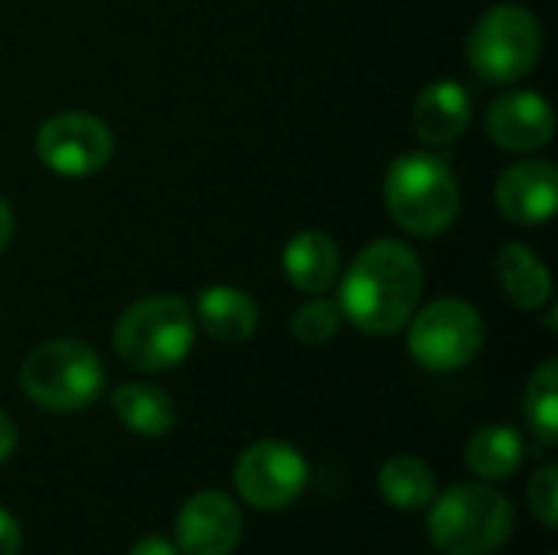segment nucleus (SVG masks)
I'll use <instances>...</instances> for the list:
<instances>
[{"label":"nucleus","mask_w":558,"mask_h":555,"mask_svg":"<svg viewBox=\"0 0 558 555\" xmlns=\"http://www.w3.org/2000/svg\"><path fill=\"white\" fill-rule=\"evenodd\" d=\"M383 193L389 216L412 236H441L461 209L454 170L428 150L396 157L386 170Z\"/></svg>","instance_id":"obj_2"},{"label":"nucleus","mask_w":558,"mask_h":555,"mask_svg":"<svg viewBox=\"0 0 558 555\" xmlns=\"http://www.w3.org/2000/svg\"><path fill=\"white\" fill-rule=\"evenodd\" d=\"M379 491L399 510H425L438 487L435 471L415 455H396L379 468Z\"/></svg>","instance_id":"obj_18"},{"label":"nucleus","mask_w":558,"mask_h":555,"mask_svg":"<svg viewBox=\"0 0 558 555\" xmlns=\"http://www.w3.org/2000/svg\"><path fill=\"white\" fill-rule=\"evenodd\" d=\"M422 298V262L396 239L366 245L340 278V311L363 334H396L409 324Z\"/></svg>","instance_id":"obj_1"},{"label":"nucleus","mask_w":558,"mask_h":555,"mask_svg":"<svg viewBox=\"0 0 558 555\" xmlns=\"http://www.w3.org/2000/svg\"><path fill=\"white\" fill-rule=\"evenodd\" d=\"M471 118H474L471 95L461 82H451V79H438V82L425 85L422 95L415 98V108H412L415 134L425 144L458 141L468 131Z\"/></svg>","instance_id":"obj_13"},{"label":"nucleus","mask_w":558,"mask_h":555,"mask_svg":"<svg viewBox=\"0 0 558 555\" xmlns=\"http://www.w3.org/2000/svg\"><path fill=\"white\" fill-rule=\"evenodd\" d=\"M409 350L418 366L451 373L468 366L484 347V317L474 304L441 298L409 317Z\"/></svg>","instance_id":"obj_7"},{"label":"nucleus","mask_w":558,"mask_h":555,"mask_svg":"<svg viewBox=\"0 0 558 555\" xmlns=\"http://www.w3.org/2000/svg\"><path fill=\"white\" fill-rule=\"evenodd\" d=\"M13 448H16V425L10 422L7 412H0V464L13 455Z\"/></svg>","instance_id":"obj_25"},{"label":"nucleus","mask_w":558,"mask_h":555,"mask_svg":"<svg viewBox=\"0 0 558 555\" xmlns=\"http://www.w3.org/2000/svg\"><path fill=\"white\" fill-rule=\"evenodd\" d=\"M497 275L504 285V294L520 311H536L553 298V278L539 255H533L526 245L510 242L497 252Z\"/></svg>","instance_id":"obj_16"},{"label":"nucleus","mask_w":558,"mask_h":555,"mask_svg":"<svg viewBox=\"0 0 558 555\" xmlns=\"http://www.w3.org/2000/svg\"><path fill=\"white\" fill-rule=\"evenodd\" d=\"M20 386L29 402L46 412H78L105 389V366L98 353L78 340H46L23 360Z\"/></svg>","instance_id":"obj_5"},{"label":"nucleus","mask_w":558,"mask_h":555,"mask_svg":"<svg viewBox=\"0 0 558 555\" xmlns=\"http://www.w3.org/2000/svg\"><path fill=\"white\" fill-rule=\"evenodd\" d=\"M487 134L507 147V150H517V154H526V150H539L553 141L556 134V114H553V105L536 95V92H507L500 95L490 111H487Z\"/></svg>","instance_id":"obj_11"},{"label":"nucleus","mask_w":558,"mask_h":555,"mask_svg":"<svg viewBox=\"0 0 558 555\" xmlns=\"http://www.w3.org/2000/svg\"><path fill=\"white\" fill-rule=\"evenodd\" d=\"M523 412H526V422L533 429V435L539 438L543 448L556 445L558 438V363L556 360H546L530 386H526V399H523Z\"/></svg>","instance_id":"obj_20"},{"label":"nucleus","mask_w":558,"mask_h":555,"mask_svg":"<svg viewBox=\"0 0 558 555\" xmlns=\"http://www.w3.org/2000/svg\"><path fill=\"white\" fill-rule=\"evenodd\" d=\"M284 275L298 291L324 294L340 278V249L327 232H298L284 245Z\"/></svg>","instance_id":"obj_14"},{"label":"nucleus","mask_w":558,"mask_h":555,"mask_svg":"<svg viewBox=\"0 0 558 555\" xmlns=\"http://www.w3.org/2000/svg\"><path fill=\"white\" fill-rule=\"evenodd\" d=\"M242 540L239 507L219 494H193L177 517V550L183 555H232Z\"/></svg>","instance_id":"obj_10"},{"label":"nucleus","mask_w":558,"mask_h":555,"mask_svg":"<svg viewBox=\"0 0 558 555\" xmlns=\"http://www.w3.org/2000/svg\"><path fill=\"white\" fill-rule=\"evenodd\" d=\"M523 461V438L510 425H487L468 445V468L484 481H504L517 474Z\"/></svg>","instance_id":"obj_19"},{"label":"nucleus","mask_w":558,"mask_h":555,"mask_svg":"<svg viewBox=\"0 0 558 555\" xmlns=\"http://www.w3.org/2000/svg\"><path fill=\"white\" fill-rule=\"evenodd\" d=\"M513 533L510 500L487 484H454L428 514L432 546L445 555H490Z\"/></svg>","instance_id":"obj_4"},{"label":"nucleus","mask_w":558,"mask_h":555,"mask_svg":"<svg viewBox=\"0 0 558 555\" xmlns=\"http://www.w3.org/2000/svg\"><path fill=\"white\" fill-rule=\"evenodd\" d=\"M13 239V209L7 206V200H0V252L10 245Z\"/></svg>","instance_id":"obj_26"},{"label":"nucleus","mask_w":558,"mask_h":555,"mask_svg":"<svg viewBox=\"0 0 558 555\" xmlns=\"http://www.w3.org/2000/svg\"><path fill=\"white\" fill-rule=\"evenodd\" d=\"M36 154L59 177H92L108 167L114 137L101 118L85 111H62L43 121L36 131Z\"/></svg>","instance_id":"obj_8"},{"label":"nucleus","mask_w":558,"mask_h":555,"mask_svg":"<svg viewBox=\"0 0 558 555\" xmlns=\"http://www.w3.org/2000/svg\"><path fill=\"white\" fill-rule=\"evenodd\" d=\"M497 206L510 222L539 226L556 216L558 173L549 160H520L497 180Z\"/></svg>","instance_id":"obj_12"},{"label":"nucleus","mask_w":558,"mask_h":555,"mask_svg":"<svg viewBox=\"0 0 558 555\" xmlns=\"http://www.w3.org/2000/svg\"><path fill=\"white\" fill-rule=\"evenodd\" d=\"M543 52V26L533 10L520 3L490 7L471 29L468 62L477 79L507 85L530 75Z\"/></svg>","instance_id":"obj_6"},{"label":"nucleus","mask_w":558,"mask_h":555,"mask_svg":"<svg viewBox=\"0 0 558 555\" xmlns=\"http://www.w3.org/2000/svg\"><path fill=\"white\" fill-rule=\"evenodd\" d=\"M16 553H20V527H16V520L0 507V555Z\"/></svg>","instance_id":"obj_23"},{"label":"nucleus","mask_w":558,"mask_h":555,"mask_svg":"<svg viewBox=\"0 0 558 555\" xmlns=\"http://www.w3.org/2000/svg\"><path fill=\"white\" fill-rule=\"evenodd\" d=\"M131 555H177V546L163 536H144L134 543Z\"/></svg>","instance_id":"obj_24"},{"label":"nucleus","mask_w":558,"mask_h":555,"mask_svg":"<svg viewBox=\"0 0 558 555\" xmlns=\"http://www.w3.org/2000/svg\"><path fill=\"white\" fill-rule=\"evenodd\" d=\"M307 487V461L284 442H258L239 455L235 491L258 510H281Z\"/></svg>","instance_id":"obj_9"},{"label":"nucleus","mask_w":558,"mask_h":555,"mask_svg":"<svg viewBox=\"0 0 558 555\" xmlns=\"http://www.w3.org/2000/svg\"><path fill=\"white\" fill-rule=\"evenodd\" d=\"M196 340V321L183 298L154 294L131 304L114 324L118 357L141 373H167L180 366Z\"/></svg>","instance_id":"obj_3"},{"label":"nucleus","mask_w":558,"mask_h":555,"mask_svg":"<svg viewBox=\"0 0 558 555\" xmlns=\"http://www.w3.org/2000/svg\"><path fill=\"white\" fill-rule=\"evenodd\" d=\"M111 406H114V415L121 419V425L134 435H144V438L167 435L173 429V419H177L170 396L157 386H147V383L118 386L111 396Z\"/></svg>","instance_id":"obj_17"},{"label":"nucleus","mask_w":558,"mask_h":555,"mask_svg":"<svg viewBox=\"0 0 558 555\" xmlns=\"http://www.w3.org/2000/svg\"><path fill=\"white\" fill-rule=\"evenodd\" d=\"M530 504H533V514L549 527H558V471L556 464H543L536 474H533V484H530Z\"/></svg>","instance_id":"obj_22"},{"label":"nucleus","mask_w":558,"mask_h":555,"mask_svg":"<svg viewBox=\"0 0 558 555\" xmlns=\"http://www.w3.org/2000/svg\"><path fill=\"white\" fill-rule=\"evenodd\" d=\"M340 324H343L340 304H337V301H327V298H314V301H307L304 307H298V314L291 317V334H294L301 343L317 347V343L333 340L337 330H340Z\"/></svg>","instance_id":"obj_21"},{"label":"nucleus","mask_w":558,"mask_h":555,"mask_svg":"<svg viewBox=\"0 0 558 555\" xmlns=\"http://www.w3.org/2000/svg\"><path fill=\"white\" fill-rule=\"evenodd\" d=\"M196 321L213 340L242 343L258 327V307L232 285H209L196 294Z\"/></svg>","instance_id":"obj_15"}]
</instances>
